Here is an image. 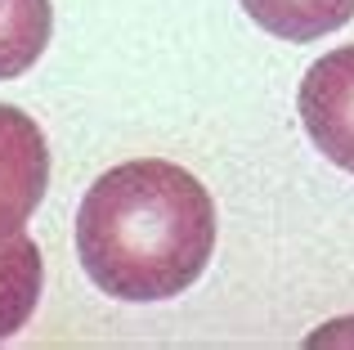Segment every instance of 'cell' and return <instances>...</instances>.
Instances as JSON below:
<instances>
[{
  "label": "cell",
  "mask_w": 354,
  "mask_h": 350,
  "mask_svg": "<svg viewBox=\"0 0 354 350\" xmlns=\"http://www.w3.org/2000/svg\"><path fill=\"white\" fill-rule=\"evenodd\" d=\"M296 108L314 149L354 175V45H341L310 63Z\"/></svg>",
  "instance_id": "obj_2"
},
{
  "label": "cell",
  "mask_w": 354,
  "mask_h": 350,
  "mask_svg": "<svg viewBox=\"0 0 354 350\" xmlns=\"http://www.w3.org/2000/svg\"><path fill=\"white\" fill-rule=\"evenodd\" d=\"M41 283L45 265L32 238L14 234L9 243H0V342L27 328V319L36 315V301H41Z\"/></svg>",
  "instance_id": "obj_5"
},
{
  "label": "cell",
  "mask_w": 354,
  "mask_h": 350,
  "mask_svg": "<svg viewBox=\"0 0 354 350\" xmlns=\"http://www.w3.org/2000/svg\"><path fill=\"white\" fill-rule=\"evenodd\" d=\"M54 32L50 0H0V81L36 68Z\"/></svg>",
  "instance_id": "obj_6"
},
{
  "label": "cell",
  "mask_w": 354,
  "mask_h": 350,
  "mask_svg": "<svg viewBox=\"0 0 354 350\" xmlns=\"http://www.w3.org/2000/svg\"><path fill=\"white\" fill-rule=\"evenodd\" d=\"M50 184V144L36 117L0 104V243L23 234Z\"/></svg>",
  "instance_id": "obj_3"
},
{
  "label": "cell",
  "mask_w": 354,
  "mask_h": 350,
  "mask_svg": "<svg viewBox=\"0 0 354 350\" xmlns=\"http://www.w3.org/2000/svg\"><path fill=\"white\" fill-rule=\"evenodd\" d=\"M251 23L278 41H323L354 18V0H242Z\"/></svg>",
  "instance_id": "obj_4"
},
{
  "label": "cell",
  "mask_w": 354,
  "mask_h": 350,
  "mask_svg": "<svg viewBox=\"0 0 354 350\" xmlns=\"http://www.w3.org/2000/svg\"><path fill=\"white\" fill-rule=\"evenodd\" d=\"M77 256L108 297L171 301L216 256V202L198 175L175 162H121L81 198Z\"/></svg>",
  "instance_id": "obj_1"
}]
</instances>
